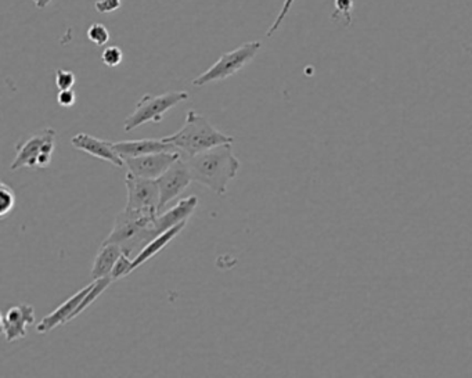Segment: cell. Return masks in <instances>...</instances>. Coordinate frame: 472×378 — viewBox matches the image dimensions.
<instances>
[{
	"label": "cell",
	"instance_id": "cell-5",
	"mask_svg": "<svg viewBox=\"0 0 472 378\" xmlns=\"http://www.w3.org/2000/svg\"><path fill=\"white\" fill-rule=\"evenodd\" d=\"M54 149H56V130L46 127L17 144L16 159L10 165V171L14 172L21 168H37L41 155L53 154Z\"/></svg>",
	"mask_w": 472,
	"mask_h": 378
},
{
	"label": "cell",
	"instance_id": "cell-9",
	"mask_svg": "<svg viewBox=\"0 0 472 378\" xmlns=\"http://www.w3.org/2000/svg\"><path fill=\"white\" fill-rule=\"evenodd\" d=\"M179 152H161L154 154L142 155L134 159H126L125 168L134 177H144V179H159L179 157Z\"/></svg>",
	"mask_w": 472,
	"mask_h": 378
},
{
	"label": "cell",
	"instance_id": "cell-17",
	"mask_svg": "<svg viewBox=\"0 0 472 378\" xmlns=\"http://www.w3.org/2000/svg\"><path fill=\"white\" fill-rule=\"evenodd\" d=\"M112 280L111 277H102V279L94 280V283H92V289L91 292H87L86 297L82 300L81 304L78 305V308L75 309L74 314H72V319H75V317L79 316V315L84 312L86 308L91 307L92 304H94V301H96L97 298L100 297V295L103 294L104 292H106L107 289H109V285L111 284Z\"/></svg>",
	"mask_w": 472,
	"mask_h": 378
},
{
	"label": "cell",
	"instance_id": "cell-6",
	"mask_svg": "<svg viewBox=\"0 0 472 378\" xmlns=\"http://www.w3.org/2000/svg\"><path fill=\"white\" fill-rule=\"evenodd\" d=\"M125 184L127 189L125 210L159 215V189L156 180L134 177L131 172H127Z\"/></svg>",
	"mask_w": 472,
	"mask_h": 378
},
{
	"label": "cell",
	"instance_id": "cell-24",
	"mask_svg": "<svg viewBox=\"0 0 472 378\" xmlns=\"http://www.w3.org/2000/svg\"><path fill=\"white\" fill-rule=\"evenodd\" d=\"M122 0H97L94 4V9L100 14H111L121 9Z\"/></svg>",
	"mask_w": 472,
	"mask_h": 378
},
{
	"label": "cell",
	"instance_id": "cell-19",
	"mask_svg": "<svg viewBox=\"0 0 472 378\" xmlns=\"http://www.w3.org/2000/svg\"><path fill=\"white\" fill-rule=\"evenodd\" d=\"M16 205V195L6 184L0 185V217H6Z\"/></svg>",
	"mask_w": 472,
	"mask_h": 378
},
{
	"label": "cell",
	"instance_id": "cell-25",
	"mask_svg": "<svg viewBox=\"0 0 472 378\" xmlns=\"http://www.w3.org/2000/svg\"><path fill=\"white\" fill-rule=\"evenodd\" d=\"M57 102H59L60 106L62 107H71L74 106L75 102H77V94L74 90H59V94H57Z\"/></svg>",
	"mask_w": 472,
	"mask_h": 378
},
{
	"label": "cell",
	"instance_id": "cell-15",
	"mask_svg": "<svg viewBox=\"0 0 472 378\" xmlns=\"http://www.w3.org/2000/svg\"><path fill=\"white\" fill-rule=\"evenodd\" d=\"M187 222L183 224L177 225V226L172 227V229L167 230V232L162 233L159 236H157L156 239L151 240L149 244L144 247L142 251L137 254L136 258H134L132 260L131 270H136L137 267H142V265L146 264L147 260L151 259V258L156 257L159 252H161L162 250L175 239V237L181 234L182 230L186 227Z\"/></svg>",
	"mask_w": 472,
	"mask_h": 378
},
{
	"label": "cell",
	"instance_id": "cell-22",
	"mask_svg": "<svg viewBox=\"0 0 472 378\" xmlns=\"http://www.w3.org/2000/svg\"><path fill=\"white\" fill-rule=\"evenodd\" d=\"M296 4V0H284L283 7L280 10L279 14H277L276 20H274L273 24L269 27L267 29L266 37H272L277 31H279L280 27L283 24L286 17L289 16V10H291L292 4Z\"/></svg>",
	"mask_w": 472,
	"mask_h": 378
},
{
	"label": "cell",
	"instance_id": "cell-23",
	"mask_svg": "<svg viewBox=\"0 0 472 378\" xmlns=\"http://www.w3.org/2000/svg\"><path fill=\"white\" fill-rule=\"evenodd\" d=\"M77 77L69 70L59 69L56 71V86L59 90H69L74 87Z\"/></svg>",
	"mask_w": 472,
	"mask_h": 378
},
{
	"label": "cell",
	"instance_id": "cell-18",
	"mask_svg": "<svg viewBox=\"0 0 472 378\" xmlns=\"http://www.w3.org/2000/svg\"><path fill=\"white\" fill-rule=\"evenodd\" d=\"M86 35L87 39L92 44L96 45V46H104V45L109 44L110 37H111L109 29L103 24H99V22L92 24L89 29H87Z\"/></svg>",
	"mask_w": 472,
	"mask_h": 378
},
{
	"label": "cell",
	"instance_id": "cell-2",
	"mask_svg": "<svg viewBox=\"0 0 472 378\" xmlns=\"http://www.w3.org/2000/svg\"><path fill=\"white\" fill-rule=\"evenodd\" d=\"M162 140L172 144L183 157H193L214 147L233 143L234 137L222 134L221 130L212 127L204 115L190 110L182 129L174 135L162 137Z\"/></svg>",
	"mask_w": 472,
	"mask_h": 378
},
{
	"label": "cell",
	"instance_id": "cell-16",
	"mask_svg": "<svg viewBox=\"0 0 472 378\" xmlns=\"http://www.w3.org/2000/svg\"><path fill=\"white\" fill-rule=\"evenodd\" d=\"M121 245L102 244L96 258H94V267H92L91 276L94 280L110 276L112 267L117 264V260L122 255Z\"/></svg>",
	"mask_w": 472,
	"mask_h": 378
},
{
	"label": "cell",
	"instance_id": "cell-4",
	"mask_svg": "<svg viewBox=\"0 0 472 378\" xmlns=\"http://www.w3.org/2000/svg\"><path fill=\"white\" fill-rule=\"evenodd\" d=\"M262 44L259 41L247 42L237 49L227 52L219 57L218 62L211 65L206 72L194 78L193 85L197 87L206 86L212 82L224 81L232 75L237 74L259 53Z\"/></svg>",
	"mask_w": 472,
	"mask_h": 378
},
{
	"label": "cell",
	"instance_id": "cell-27",
	"mask_svg": "<svg viewBox=\"0 0 472 378\" xmlns=\"http://www.w3.org/2000/svg\"><path fill=\"white\" fill-rule=\"evenodd\" d=\"M52 4V0H34V4L37 9H45Z\"/></svg>",
	"mask_w": 472,
	"mask_h": 378
},
{
	"label": "cell",
	"instance_id": "cell-26",
	"mask_svg": "<svg viewBox=\"0 0 472 378\" xmlns=\"http://www.w3.org/2000/svg\"><path fill=\"white\" fill-rule=\"evenodd\" d=\"M336 10L341 16H346V19L351 21L349 16H351L352 9H354V0H336Z\"/></svg>",
	"mask_w": 472,
	"mask_h": 378
},
{
	"label": "cell",
	"instance_id": "cell-13",
	"mask_svg": "<svg viewBox=\"0 0 472 378\" xmlns=\"http://www.w3.org/2000/svg\"><path fill=\"white\" fill-rule=\"evenodd\" d=\"M92 284L86 285L84 289L79 290L77 294L72 295L69 300H67L64 304L60 305L56 310H53L52 314L45 316L41 322L37 323V332L39 334H47L52 330L56 329L59 325H66V323L71 322L72 314L75 309L81 304L82 300L86 297L87 292H91Z\"/></svg>",
	"mask_w": 472,
	"mask_h": 378
},
{
	"label": "cell",
	"instance_id": "cell-7",
	"mask_svg": "<svg viewBox=\"0 0 472 378\" xmlns=\"http://www.w3.org/2000/svg\"><path fill=\"white\" fill-rule=\"evenodd\" d=\"M156 182L159 189V214H161L169 202L186 192L187 187L193 182V177L190 175L186 160L181 155Z\"/></svg>",
	"mask_w": 472,
	"mask_h": 378
},
{
	"label": "cell",
	"instance_id": "cell-11",
	"mask_svg": "<svg viewBox=\"0 0 472 378\" xmlns=\"http://www.w3.org/2000/svg\"><path fill=\"white\" fill-rule=\"evenodd\" d=\"M34 310L31 305L22 304L10 308L2 315V332L7 341H19L27 337V327L35 322Z\"/></svg>",
	"mask_w": 472,
	"mask_h": 378
},
{
	"label": "cell",
	"instance_id": "cell-20",
	"mask_svg": "<svg viewBox=\"0 0 472 378\" xmlns=\"http://www.w3.org/2000/svg\"><path fill=\"white\" fill-rule=\"evenodd\" d=\"M132 260L134 259H131L129 255L122 252L121 257L117 260V264L114 265L111 273H110V277H111L112 282L122 279V277H126L129 273H132Z\"/></svg>",
	"mask_w": 472,
	"mask_h": 378
},
{
	"label": "cell",
	"instance_id": "cell-10",
	"mask_svg": "<svg viewBox=\"0 0 472 378\" xmlns=\"http://www.w3.org/2000/svg\"><path fill=\"white\" fill-rule=\"evenodd\" d=\"M71 144L74 149L94 155L96 159L110 162L114 167L125 168L124 159L117 152L114 143L109 142V140L99 139V137L91 136V135L82 132V134L75 135L72 137Z\"/></svg>",
	"mask_w": 472,
	"mask_h": 378
},
{
	"label": "cell",
	"instance_id": "cell-12",
	"mask_svg": "<svg viewBox=\"0 0 472 378\" xmlns=\"http://www.w3.org/2000/svg\"><path fill=\"white\" fill-rule=\"evenodd\" d=\"M197 207H199L197 195H190L187 199L181 200L169 211L157 215L156 219L152 222V234L154 237L159 236L167 230L187 222V219L196 211Z\"/></svg>",
	"mask_w": 472,
	"mask_h": 378
},
{
	"label": "cell",
	"instance_id": "cell-3",
	"mask_svg": "<svg viewBox=\"0 0 472 378\" xmlns=\"http://www.w3.org/2000/svg\"><path fill=\"white\" fill-rule=\"evenodd\" d=\"M189 97L190 94L184 90L168 92V94H159V96L144 94L137 103L134 111L125 119V132H131V130L136 129V127H142L147 122L159 124L169 110L174 109L181 103L186 102Z\"/></svg>",
	"mask_w": 472,
	"mask_h": 378
},
{
	"label": "cell",
	"instance_id": "cell-21",
	"mask_svg": "<svg viewBox=\"0 0 472 378\" xmlns=\"http://www.w3.org/2000/svg\"><path fill=\"white\" fill-rule=\"evenodd\" d=\"M102 60H103L107 67L114 69V67H118L121 64L122 60H124V53H122V50L118 46H109L103 50Z\"/></svg>",
	"mask_w": 472,
	"mask_h": 378
},
{
	"label": "cell",
	"instance_id": "cell-1",
	"mask_svg": "<svg viewBox=\"0 0 472 378\" xmlns=\"http://www.w3.org/2000/svg\"><path fill=\"white\" fill-rule=\"evenodd\" d=\"M233 143L214 147L193 157H183L193 182L208 187L215 194L224 195L227 185L240 171V160L233 152Z\"/></svg>",
	"mask_w": 472,
	"mask_h": 378
},
{
	"label": "cell",
	"instance_id": "cell-14",
	"mask_svg": "<svg viewBox=\"0 0 472 378\" xmlns=\"http://www.w3.org/2000/svg\"><path fill=\"white\" fill-rule=\"evenodd\" d=\"M114 147L124 160L154 154V152H177L172 144L165 143L162 139L124 140L114 143Z\"/></svg>",
	"mask_w": 472,
	"mask_h": 378
},
{
	"label": "cell",
	"instance_id": "cell-8",
	"mask_svg": "<svg viewBox=\"0 0 472 378\" xmlns=\"http://www.w3.org/2000/svg\"><path fill=\"white\" fill-rule=\"evenodd\" d=\"M156 217L157 215L147 214V212L124 210L117 215L116 224L103 244H118L122 249L127 242H131L144 227L151 225Z\"/></svg>",
	"mask_w": 472,
	"mask_h": 378
}]
</instances>
